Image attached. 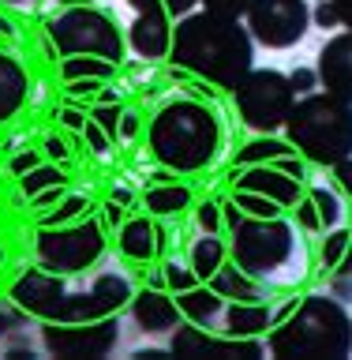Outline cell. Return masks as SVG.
<instances>
[{
  "label": "cell",
  "mask_w": 352,
  "mask_h": 360,
  "mask_svg": "<svg viewBox=\"0 0 352 360\" xmlns=\"http://www.w3.org/2000/svg\"><path fill=\"white\" fill-rule=\"evenodd\" d=\"M176 72L195 75L202 83L233 90L255 68V38L244 19H225L199 8L173 22V49H169Z\"/></svg>",
  "instance_id": "obj_1"
},
{
  "label": "cell",
  "mask_w": 352,
  "mask_h": 360,
  "mask_svg": "<svg viewBox=\"0 0 352 360\" xmlns=\"http://www.w3.org/2000/svg\"><path fill=\"white\" fill-rule=\"evenodd\" d=\"M221 120L214 117L207 101L195 98H173L146 124V146L150 158L162 169L176 176L202 173L218 162L221 154Z\"/></svg>",
  "instance_id": "obj_2"
},
{
  "label": "cell",
  "mask_w": 352,
  "mask_h": 360,
  "mask_svg": "<svg viewBox=\"0 0 352 360\" xmlns=\"http://www.w3.org/2000/svg\"><path fill=\"white\" fill-rule=\"evenodd\" d=\"M266 353L281 360H345L352 353V319L337 300L311 292L274 311Z\"/></svg>",
  "instance_id": "obj_3"
},
{
  "label": "cell",
  "mask_w": 352,
  "mask_h": 360,
  "mask_svg": "<svg viewBox=\"0 0 352 360\" xmlns=\"http://www.w3.org/2000/svg\"><path fill=\"white\" fill-rule=\"evenodd\" d=\"M225 233H229V259L255 281H278L285 274H304V244L285 214L278 218H244L233 199L221 202Z\"/></svg>",
  "instance_id": "obj_4"
},
{
  "label": "cell",
  "mask_w": 352,
  "mask_h": 360,
  "mask_svg": "<svg viewBox=\"0 0 352 360\" xmlns=\"http://www.w3.org/2000/svg\"><path fill=\"white\" fill-rule=\"evenodd\" d=\"M285 139L296 146V154L308 165L330 169L341 158H352V101L330 94H304L296 98L289 120H285Z\"/></svg>",
  "instance_id": "obj_5"
},
{
  "label": "cell",
  "mask_w": 352,
  "mask_h": 360,
  "mask_svg": "<svg viewBox=\"0 0 352 360\" xmlns=\"http://www.w3.org/2000/svg\"><path fill=\"white\" fill-rule=\"evenodd\" d=\"M105 248H109V225L98 214H86L79 221L38 229L34 259H38V266L53 270V274L75 278V274H86L90 266H98L105 259Z\"/></svg>",
  "instance_id": "obj_6"
},
{
  "label": "cell",
  "mask_w": 352,
  "mask_h": 360,
  "mask_svg": "<svg viewBox=\"0 0 352 360\" xmlns=\"http://www.w3.org/2000/svg\"><path fill=\"white\" fill-rule=\"evenodd\" d=\"M49 41L56 45L60 56L94 53V56H105L112 64H120L124 53H128V34L120 30V22L94 4L60 8L49 19Z\"/></svg>",
  "instance_id": "obj_7"
},
{
  "label": "cell",
  "mask_w": 352,
  "mask_h": 360,
  "mask_svg": "<svg viewBox=\"0 0 352 360\" xmlns=\"http://www.w3.org/2000/svg\"><path fill=\"white\" fill-rule=\"evenodd\" d=\"M233 98L244 128H252L255 135H274L278 128H285L289 112L296 105V90H292L289 75L274 72V68H252L233 90Z\"/></svg>",
  "instance_id": "obj_8"
},
{
  "label": "cell",
  "mask_w": 352,
  "mask_h": 360,
  "mask_svg": "<svg viewBox=\"0 0 352 360\" xmlns=\"http://www.w3.org/2000/svg\"><path fill=\"white\" fill-rule=\"evenodd\" d=\"M41 345L49 356L60 360H98L109 356L120 342V315L90 323H41Z\"/></svg>",
  "instance_id": "obj_9"
},
{
  "label": "cell",
  "mask_w": 352,
  "mask_h": 360,
  "mask_svg": "<svg viewBox=\"0 0 352 360\" xmlns=\"http://www.w3.org/2000/svg\"><path fill=\"white\" fill-rule=\"evenodd\" d=\"M244 22L252 30L255 45L292 49L311 30V8H308V0H252Z\"/></svg>",
  "instance_id": "obj_10"
},
{
  "label": "cell",
  "mask_w": 352,
  "mask_h": 360,
  "mask_svg": "<svg viewBox=\"0 0 352 360\" xmlns=\"http://www.w3.org/2000/svg\"><path fill=\"white\" fill-rule=\"evenodd\" d=\"M169 353L173 356H214V360H240V356H266V345L259 338H214L199 323H180L169 338Z\"/></svg>",
  "instance_id": "obj_11"
},
{
  "label": "cell",
  "mask_w": 352,
  "mask_h": 360,
  "mask_svg": "<svg viewBox=\"0 0 352 360\" xmlns=\"http://www.w3.org/2000/svg\"><path fill=\"white\" fill-rule=\"evenodd\" d=\"M128 49L143 60H169L173 49V11L157 4L150 11H135V22L128 27Z\"/></svg>",
  "instance_id": "obj_12"
},
{
  "label": "cell",
  "mask_w": 352,
  "mask_h": 360,
  "mask_svg": "<svg viewBox=\"0 0 352 360\" xmlns=\"http://www.w3.org/2000/svg\"><path fill=\"white\" fill-rule=\"evenodd\" d=\"M233 188H244V191H259V195H270L278 199L285 210H292L296 202L304 199V180L281 173L278 165H240V173H236Z\"/></svg>",
  "instance_id": "obj_13"
},
{
  "label": "cell",
  "mask_w": 352,
  "mask_h": 360,
  "mask_svg": "<svg viewBox=\"0 0 352 360\" xmlns=\"http://www.w3.org/2000/svg\"><path fill=\"white\" fill-rule=\"evenodd\" d=\"M315 72H319V86L352 101V30L334 34V38L322 45L319 60H315Z\"/></svg>",
  "instance_id": "obj_14"
},
{
  "label": "cell",
  "mask_w": 352,
  "mask_h": 360,
  "mask_svg": "<svg viewBox=\"0 0 352 360\" xmlns=\"http://www.w3.org/2000/svg\"><path fill=\"white\" fill-rule=\"evenodd\" d=\"M117 248L128 263H154L165 248V233H162V225H157L154 214H135V218L120 221Z\"/></svg>",
  "instance_id": "obj_15"
},
{
  "label": "cell",
  "mask_w": 352,
  "mask_h": 360,
  "mask_svg": "<svg viewBox=\"0 0 352 360\" xmlns=\"http://www.w3.org/2000/svg\"><path fill=\"white\" fill-rule=\"evenodd\" d=\"M128 311H131V319L139 323V330H146V334H165V330H176V326L184 323L173 292L165 285H150V289L135 292Z\"/></svg>",
  "instance_id": "obj_16"
},
{
  "label": "cell",
  "mask_w": 352,
  "mask_h": 360,
  "mask_svg": "<svg viewBox=\"0 0 352 360\" xmlns=\"http://www.w3.org/2000/svg\"><path fill=\"white\" fill-rule=\"evenodd\" d=\"M30 101V72L11 49H0V124L15 120Z\"/></svg>",
  "instance_id": "obj_17"
},
{
  "label": "cell",
  "mask_w": 352,
  "mask_h": 360,
  "mask_svg": "<svg viewBox=\"0 0 352 360\" xmlns=\"http://www.w3.org/2000/svg\"><path fill=\"white\" fill-rule=\"evenodd\" d=\"M191 202H195L191 188L184 180H176V173H169V169H162L143 191V207H146V214H154V218H176V214H184L191 207Z\"/></svg>",
  "instance_id": "obj_18"
},
{
  "label": "cell",
  "mask_w": 352,
  "mask_h": 360,
  "mask_svg": "<svg viewBox=\"0 0 352 360\" xmlns=\"http://www.w3.org/2000/svg\"><path fill=\"white\" fill-rule=\"evenodd\" d=\"M225 315V334L233 338H263L274 326V308L266 300H229Z\"/></svg>",
  "instance_id": "obj_19"
},
{
  "label": "cell",
  "mask_w": 352,
  "mask_h": 360,
  "mask_svg": "<svg viewBox=\"0 0 352 360\" xmlns=\"http://www.w3.org/2000/svg\"><path fill=\"white\" fill-rule=\"evenodd\" d=\"M173 300H176L180 315H184L188 323H199V326H210L225 311V300L207 285V281H199V285H191L184 292H173Z\"/></svg>",
  "instance_id": "obj_20"
},
{
  "label": "cell",
  "mask_w": 352,
  "mask_h": 360,
  "mask_svg": "<svg viewBox=\"0 0 352 360\" xmlns=\"http://www.w3.org/2000/svg\"><path fill=\"white\" fill-rule=\"evenodd\" d=\"M207 285L218 292L221 300H263V289H259L263 281H255L252 274H244L233 259H225V263L214 270Z\"/></svg>",
  "instance_id": "obj_21"
},
{
  "label": "cell",
  "mask_w": 352,
  "mask_h": 360,
  "mask_svg": "<svg viewBox=\"0 0 352 360\" xmlns=\"http://www.w3.org/2000/svg\"><path fill=\"white\" fill-rule=\"evenodd\" d=\"M60 75H64V83H79V79L109 83L117 75V64L105 60V56H94V53H75V56H64L60 60Z\"/></svg>",
  "instance_id": "obj_22"
},
{
  "label": "cell",
  "mask_w": 352,
  "mask_h": 360,
  "mask_svg": "<svg viewBox=\"0 0 352 360\" xmlns=\"http://www.w3.org/2000/svg\"><path fill=\"white\" fill-rule=\"evenodd\" d=\"M225 259H229V244L221 240V236H210V233H202L195 244H191V252H188V266L195 270V274L202 281H210V274L218 270Z\"/></svg>",
  "instance_id": "obj_23"
},
{
  "label": "cell",
  "mask_w": 352,
  "mask_h": 360,
  "mask_svg": "<svg viewBox=\"0 0 352 360\" xmlns=\"http://www.w3.org/2000/svg\"><path fill=\"white\" fill-rule=\"evenodd\" d=\"M296 146L289 139H274V135H255L252 143L240 146V154H236V165H274L278 158L292 154Z\"/></svg>",
  "instance_id": "obj_24"
},
{
  "label": "cell",
  "mask_w": 352,
  "mask_h": 360,
  "mask_svg": "<svg viewBox=\"0 0 352 360\" xmlns=\"http://www.w3.org/2000/svg\"><path fill=\"white\" fill-rule=\"evenodd\" d=\"M86 214H94V202H90L86 195H64L56 207L41 210V225L38 229H49V225H67V221H79L86 218Z\"/></svg>",
  "instance_id": "obj_25"
},
{
  "label": "cell",
  "mask_w": 352,
  "mask_h": 360,
  "mask_svg": "<svg viewBox=\"0 0 352 360\" xmlns=\"http://www.w3.org/2000/svg\"><path fill=\"white\" fill-rule=\"evenodd\" d=\"M233 207L244 214V218H278V214H285L278 199L270 195H259V191H244V188H233Z\"/></svg>",
  "instance_id": "obj_26"
},
{
  "label": "cell",
  "mask_w": 352,
  "mask_h": 360,
  "mask_svg": "<svg viewBox=\"0 0 352 360\" xmlns=\"http://www.w3.org/2000/svg\"><path fill=\"white\" fill-rule=\"evenodd\" d=\"M56 184H67V176H64V169L56 165V162H38L34 169H27V173L19 176V188H22V195H38V191L45 188H56Z\"/></svg>",
  "instance_id": "obj_27"
},
{
  "label": "cell",
  "mask_w": 352,
  "mask_h": 360,
  "mask_svg": "<svg viewBox=\"0 0 352 360\" xmlns=\"http://www.w3.org/2000/svg\"><path fill=\"white\" fill-rule=\"evenodd\" d=\"M348 248H352V229H337V225H334V229L326 233L322 248H319V259H322V266H326V270H334V266L345 259V252H348Z\"/></svg>",
  "instance_id": "obj_28"
},
{
  "label": "cell",
  "mask_w": 352,
  "mask_h": 360,
  "mask_svg": "<svg viewBox=\"0 0 352 360\" xmlns=\"http://www.w3.org/2000/svg\"><path fill=\"white\" fill-rule=\"evenodd\" d=\"M308 195H311V202H315V210H319L322 233L334 229V225L341 221V202H337V195H334V191H326V188H308Z\"/></svg>",
  "instance_id": "obj_29"
},
{
  "label": "cell",
  "mask_w": 352,
  "mask_h": 360,
  "mask_svg": "<svg viewBox=\"0 0 352 360\" xmlns=\"http://www.w3.org/2000/svg\"><path fill=\"white\" fill-rule=\"evenodd\" d=\"M195 225H199V233H210V236H221L225 233V210H221V202H199L195 207Z\"/></svg>",
  "instance_id": "obj_30"
},
{
  "label": "cell",
  "mask_w": 352,
  "mask_h": 360,
  "mask_svg": "<svg viewBox=\"0 0 352 360\" xmlns=\"http://www.w3.org/2000/svg\"><path fill=\"white\" fill-rule=\"evenodd\" d=\"M199 274L191 266H180V263H165L162 266V285L169 289V292H184V289H191V285H199Z\"/></svg>",
  "instance_id": "obj_31"
},
{
  "label": "cell",
  "mask_w": 352,
  "mask_h": 360,
  "mask_svg": "<svg viewBox=\"0 0 352 360\" xmlns=\"http://www.w3.org/2000/svg\"><path fill=\"white\" fill-rule=\"evenodd\" d=\"M83 135H86L90 150H94L98 158H105V154L112 150V143H117V139H112V135H109L105 128H101L98 120H90V117H86V124H83Z\"/></svg>",
  "instance_id": "obj_32"
},
{
  "label": "cell",
  "mask_w": 352,
  "mask_h": 360,
  "mask_svg": "<svg viewBox=\"0 0 352 360\" xmlns=\"http://www.w3.org/2000/svg\"><path fill=\"white\" fill-rule=\"evenodd\" d=\"M296 229H304V233H322V221H319V210H315V202H311V195L304 191V199L296 202Z\"/></svg>",
  "instance_id": "obj_33"
},
{
  "label": "cell",
  "mask_w": 352,
  "mask_h": 360,
  "mask_svg": "<svg viewBox=\"0 0 352 360\" xmlns=\"http://www.w3.org/2000/svg\"><path fill=\"white\" fill-rule=\"evenodd\" d=\"M207 11H214V15H225V19H244L247 8H252V0H199Z\"/></svg>",
  "instance_id": "obj_34"
},
{
  "label": "cell",
  "mask_w": 352,
  "mask_h": 360,
  "mask_svg": "<svg viewBox=\"0 0 352 360\" xmlns=\"http://www.w3.org/2000/svg\"><path fill=\"white\" fill-rule=\"evenodd\" d=\"M289 83L296 94H311V90L319 86V72H315V68H296V72L289 75Z\"/></svg>",
  "instance_id": "obj_35"
},
{
  "label": "cell",
  "mask_w": 352,
  "mask_h": 360,
  "mask_svg": "<svg viewBox=\"0 0 352 360\" xmlns=\"http://www.w3.org/2000/svg\"><path fill=\"white\" fill-rule=\"evenodd\" d=\"M311 19L319 22L322 30H337V27H341V19H337V8L330 4V0H322V4L311 11Z\"/></svg>",
  "instance_id": "obj_36"
},
{
  "label": "cell",
  "mask_w": 352,
  "mask_h": 360,
  "mask_svg": "<svg viewBox=\"0 0 352 360\" xmlns=\"http://www.w3.org/2000/svg\"><path fill=\"white\" fill-rule=\"evenodd\" d=\"M64 195H67V188L56 184V188H45V191H38V195H30V202H34V210H49V207H56Z\"/></svg>",
  "instance_id": "obj_37"
},
{
  "label": "cell",
  "mask_w": 352,
  "mask_h": 360,
  "mask_svg": "<svg viewBox=\"0 0 352 360\" xmlns=\"http://www.w3.org/2000/svg\"><path fill=\"white\" fill-rule=\"evenodd\" d=\"M334 169V180H337V188L345 191V195H352V158H341L337 165H330Z\"/></svg>",
  "instance_id": "obj_38"
},
{
  "label": "cell",
  "mask_w": 352,
  "mask_h": 360,
  "mask_svg": "<svg viewBox=\"0 0 352 360\" xmlns=\"http://www.w3.org/2000/svg\"><path fill=\"white\" fill-rule=\"evenodd\" d=\"M38 162H41V154H38V150H19L15 158H11V173H15V176H22L27 169H34Z\"/></svg>",
  "instance_id": "obj_39"
},
{
  "label": "cell",
  "mask_w": 352,
  "mask_h": 360,
  "mask_svg": "<svg viewBox=\"0 0 352 360\" xmlns=\"http://www.w3.org/2000/svg\"><path fill=\"white\" fill-rule=\"evenodd\" d=\"M139 131H143L139 112H128V109H124V112H120V139H135Z\"/></svg>",
  "instance_id": "obj_40"
},
{
  "label": "cell",
  "mask_w": 352,
  "mask_h": 360,
  "mask_svg": "<svg viewBox=\"0 0 352 360\" xmlns=\"http://www.w3.org/2000/svg\"><path fill=\"white\" fill-rule=\"evenodd\" d=\"M45 158H49V162H67V146L53 135V139H45Z\"/></svg>",
  "instance_id": "obj_41"
},
{
  "label": "cell",
  "mask_w": 352,
  "mask_h": 360,
  "mask_svg": "<svg viewBox=\"0 0 352 360\" xmlns=\"http://www.w3.org/2000/svg\"><path fill=\"white\" fill-rule=\"evenodd\" d=\"M120 221H124V202L109 199V202H105V225H112V229H120Z\"/></svg>",
  "instance_id": "obj_42"
},
{
  "label": "cell",
  "mask_w": 352,
  "mask_h": 360,
  "mask_svg": "<svg viewBox=\"0 0 352 360\" xmlns=\"http://www.w3.org/2000/svg\"><path fill=\"white\" fill-rule=\"evenodd\" d=\"M86 117H90V112H79V109H64V112H60V120L67 124V128H75V131H83Z\"/></svg>",
  "instance_id": "obj_43"
},
{
  "label": "cell",
  "mask_w": 352,
  "mask_h": 360,
  "mask_svg": "<svg viewBox=\"0 0 352 360\" xmlns=\"http://www.w3.org/2000/svg\"><path fill=\"white\" fill-rule=\"evenodd\" d=\"M195 4H199V0H165V8L173 11V19L188 15V11H195Z\"/></svg>",
  "instance_id": "obj_44"
},
{
  "label": "cell",
  "mask_w": 352,
  "mask_h": 360,
  "mask_svg": "<svg viewBox=\"0 0 352 360\" xmlns=\"http://www.w3.org/2000/svg\"><path fill=\"white\" fill-rule=\"evenodd\" d=\"M330 4L337 8V19H341V27L352 30V0H330Z\"/></svg>",
  "instance_id": "obj_45"
},
{
  "label": "cell",
  "mask_w": 352,
  "mask_h": 360,
  "mask_svg": "<svg viewBox=\"0 0 352 360\" xmlns=\"http://www.w3.org/2000/svg\"><path fill=\"white\" fill-rule=\"evenodd\" d=\"M334 274H337V278H352V248L345 252V259H341V263L334 266Z\"/></svg>",
  "instance_id": "obj_46"
},
{
  "label": "cell",
  "mask_w": 352,
  "mask_h": 360,
  "mask_svg": "<svg viewBox=\"0 0 352 360\" xmlns=\"http://www.w3.org/2000/svg\"><path fill=\"white\" fill-rule=\"evenodd\" d=\"M11 38H15V27H11L8 15H0V41H11Z\"/></svg>",
  "instance_id": "obj_47"
},
{
  "label": "cell",
  "mask_w": 352,
  "mask_h": 360,
  "mask_svg": "<svg viewBox=\"0 0 352 360\" xmlns=\"http://www.w3.org/2000/svg\"><path fill=\"white\" fill-rule=\"evenodd\" d=\"M112 199H117V202H124V207H128V202H131V191H128V188H117V191H112Z\"/></svg>",
  "instance_id": "obj_48"
},
{
  "label": "cell",
  "mask_w": 352,
  "mask_h": 360,
  "mask_svg": "<svg viewBox=\"0 0 352 360\" xmlns=\"http://www.w3.org/2000/svg\"><path fill=\"white\" fill-rule=\"evenodd\" d=\"M60 8H75V4H94V0H56Z\"/></svg>",
  "instance_id": "obj_49"
},
{
  "label": "cell",
  "mask_w": 352,
  "mask_h": 360,
  "mask_svg": "<svg viewBox=\"0 0 352 360\" xmlns=\"http://www.w3.org/2000/svg\"><path fill=\"white\" fill-rule=\"evenodd\" d=\"M0 4H30V0H0Z\"/></svg>",
  "instance_id": "obj_50"
}]
</instances>
